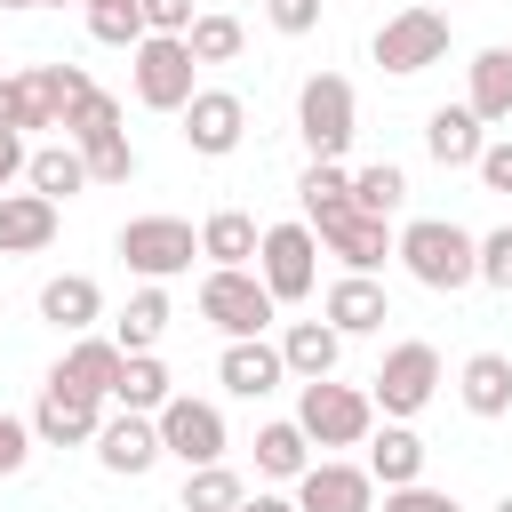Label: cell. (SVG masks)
<instances>
[{
    "label": "cell",
    "instance_id": "obj_26",
    "mask_svg": "<svg viewBox=\"0 0 512 512\" xmlns=\"http://www.w3.org/2000/svg\"><path fill=\"white\" fill-rule=\"evenodd\" d=\"M120 360H128V352H120L112 336H96V328H88V336H72V344H64V360H56L48 376H64V384H80V392H112Z\"/></svg>",
    "mask_w": 512,
    "mask_h": 512
},
{
    "label": "cell",
    "instance_id": "obj_10",
    "mask_svg": "<svg viewBox=\"0 0 512 512\" xmlns=\"http://www.w3.org/2000/svg\"><path fill=\"white\" fill-rule=\"evenodd\" d=\"M152 424H160V456H176L184 472H192V464H216V456L232 448L224 408H216V400H192V392H168V400L152 408Z\"/></svg>",
    "mask_w": 512,
    "mask_h": 512
},
{
    "label": "cell",
    "instance_id": "obj_18",
    "mask_svg": "<svg viewBox=\"0 0 512 512\" xmlns=\"http://www.w3.org/2000/svg\"><path fill=\"white\" fill-rule=\"evenodd\" d=\"M56 224H64V208L48 200V192H0V256H40L48 240H56Z\"/></svg>",
    "mask_w": 512,
    "mask_h": 512
},
{
    "label": "cell",
    "instance_id": "obj_44",
    "mask_svg": "<svg viewBox=\"0 0 512 512\" xmlns=\"http://www.w3.org/2000/svg\"><path fill=\"white\" fill-rule=\"evenodd\" d=\"M472 176H480L488 192H512V136H488L480 160H472Z\"/></svg>",
    "mask_w": 512,
    "mask_h": 512
},
{
    "label": "cell",
    "instance_id": "obj_51",
    "mask_svg": "<svg viewBox=\"0 0 512 512\" xmlns=\"http://www.w3.org/2000/svg\"><path fill=\"white\" fill-rule=\"evenodd\" d=\"M80 8H88V0H80Z\"/></svg>",
    "mask_w": 512,
    "mask_h": 512
},
{
    "label": "cell",
    "instance_id": "obj_16",
    "mask_svg": "<svg viewBox=\"0 0 512 512\" xmlns=\"http://www.w3.org/2000/svg\"><path fill=\"white\" fill-rule=\"evenodd\" d=\"M320 232V248L344 264V272H376L384 256H392V216H368V208H344V216H328V224H312Z\"/></svg>",
    "mask_w": 512,
    "mask_h": 512
},
{
    "label": "cell",
    "instance_id": "obj_36",
    "mask_svg": "<svg viewBox=\"0 0 512 512\" xmlns=\"http://www.w3.org/2000/svg\"><path fill=\"white\" fill-rule=\"evenodd\" d=\"M88 40L96 48H136L144 40V8L136 0H88Z\"/></svg>",
    "mask_w": 512,
    "mask_h": 512
},
{
    "label": "cell",
    "instance_id": "obj_24",
    "mask_svg": "<svg viewBox=\"0 0 512 512\" xmlns=\"http://www.w3.org/2000/svg\"><path fill=\"white\" fill-rule=\"evenodd\" d=\"M24 184H32V192H48L56 208H64L72 192H88V160H80V144H72V136H56V144H32V160H24Z\"/></svg>",
    "mask_w": 512,
    "mask_h": 512
},
{
    "label": "cell",
    "instance_id": "obj_11",
    "mask_svg": "<svg viewBox=\"0 0 512 512\" xmlns=\"http://www.w3.org/2000/svg\"><path fill=\"white\" fill-rule=\"evenodd\" d=\"M104 408H112L104 392H80V384L48 376L40 400H32V440H40V448H88L96 424H104Z\"/></svg>",
    "mask_w": 512,
    "mask_h": 512
},
{
    "label": "cell",
    "instance_id": "obj_8",
    "mask_svg": "<svg viewBox=\"0 0 512 512\" xmlns=\"http://www.w3.org/2000/svg\"><path fill=\"white\" fill-rule=\"evenodd\" d=\"M256 280L272 288V304H304L320 288V232L296 216V224H264L256 240Z\"/></svg>",
    "mask_w": 512,
    "mask_h": 512
},
{
    "label": "cell",
    "instance_id": "obj_47",
    "mask_svg": "<svg viewBox=\"0 0 512 512\" xmlns=\"http://www.w3.org/2000/svg\"><path fill=\"white\" fill-rule=\"evenodd\" d=\"M232 512H296V496H272V488H256V496H240Z\"/></svg>",
    "mask_w": 512,
    "mask_h": 512
},
{
    "label": "cell",
    "instance_id": "obj_28",
    "mask_svg": "<svg viewBox=\"0 0 512 512\" xmlns=\"http://www.w3.org/2000/svg\"><path fill=\"white\" fill-rule=\"evenodd\" d=\"M168 392H176V376H168V360H160V352H128L104 400H112V408H144V416H152V408H160Z\"/></svg>",
    "mask_w": 512,
    "mask_h": 512
},
{
    "label": "cell",
    "instance_id": "obj_19",
    "mask_svg": "<svg viewBox=\"0 0 512 512\" xmlns=\"http://www.w3.org/2000/svg\"><path fill=\"white\" fill-rule=\"evenodd\" d=\"M40 320L64 328V336H88L104 320V288L88 272H56V280H40Z\"/></svg>",
    "mask_w": 512,
    "mask_h": 512
},
{
    "label": "cell",
    "instance_id": "obj_50",
    "mask_svg": "<svg viewBox=\"0 0 512 512\" xmlns=\"http://www.w3.org/2000/svg\"><path fill=\"white\" fill-rule=\"evenodd\" d=\"M40 8H64V0H40Z\"/></svg>",
    "mask_w": 512,
    "mask_h": 512
},
{
    "label": "cell",
    "instance_id": "obj_13",
    "mask_svg": "<svg viewBox=\"0 0 512 512\" xmlns=\"http://www.w3.org/2000/svg\"><path fill=\"white\" fill-rule=\"evenodd\" d=\"M96 464L112 472V480H144L152 464H160V424L144 416V408H104V424H96Z\"/></svg>",
    "mask_w": 512,
    "mask_h": 512
},
{
    "label": "cell",
    "instance_id": "obj_46",
    "mask_svg": "<svg viewBox=\"0 0 512 512\" xmlns=\"http://www.w3.org/2000/svg\"><path fill=\"white\" fill-rule=\"evenodd\" d=\"M24 160H32V144H24V136H0V192L24 176Z\"/></svg>",
    "mask_w": 512,
    "mask_h": 512
},
{
    "label": "cell",
    "instance_id": "obj_14",
    "mask_svg": "<svg viewBox=\"0 0 512 512\" xmlns=\"http://www.w3.org/2000/svg\"><path fill=\"white\" fill-rule=\"evenodd\" d=\"M184 128V144L200 152V160H224V152H240V136H248V104L232 96V88H192V104L176 112Z\"/></svg>",
    "mask_w": 512,
    "mask_h": 512
},
{
    "label": "cell",
    "instance_id": "obj_7",
    "mask_svg": "<svg viewBox=\"0 0 512 512\" xmlns=\"http://www.w3.org/2000/svg\"><path fill=\"white\" fill-rule=\"evenodd\" d=\"M432 392H440V352H432L424 336L392 344V352L376 360V376H368V400H376V416H392V424L424 416V408H432Z\"/></svg>",
    "mask_w": 512,
    "mask_h": 512
},
{
    "label": "cell",
    "instance_id": "obj_21",
    "mask_svg": "<svg viewBox=\"0 0 512 512\" xmlns=\"http://www.w3.org/2000/svg\"><path fill=\"white\" fill-rule=\"evenodd\" d=\"M336 360H344V336H336L328 320H288V328H280V368H288L296 384L336 376Z\"/></svg>",
    "mask_w": 512,
    "mask_h": 512
},
{
    "label": "cell",
    "instance_id": "obj_42",
    "mask_svg": "<svg viewBox=\"0 0 512 512\" xmlns=\"http://www.w3.org/2000/svg\"><path fill=\"white\" fill-rule=\"evenodd\" d=\"M32 448H40V440H32V416H8V408H0V480H16V472L32 464Z\"/></svg>",
    "mask_w": 512,
    "mask_h": 512
},
{
    "label": "cell",
    "instance_id": "obj_39",
    "mask_svg": "<svg viewBox=\"0 0 512 512\" xmlns=\"http://www.w3.org/2000/svg\"><path fill=\"white\" fill-rule=\"evenodd\" d=\"M80 160H88V184H128L144 160H136V144H128V128L120 136H96V144H80Z\"/></svg>",
    "mask_w": 512,
    "mask_h": 512
},
{
    "label": "cell",
    "instance_id": "obj_45",
    "mask_svg": "<svg viewBox=\"0 0 512 512\" xmlns=\"http://www.w3.org/2000/svg\"><path fill=\"white\" fill-rule=\"evenodd\" d=\"M136 8H144V32H184V24L200 16L192 0H136Z\"/></svg>",
    "mask_w": 512,
    "mask_h": 512
},
{
    "label": "cell",
    "instance_id": "obj_20",
    "mask_svg": "<svg viewBox=\"0 0 512 512\" xmlns=\"http://www.w3.org/2000/svg\"><path fill=\"white\" fill-rule=\"evenodd\" d=\"M464 112H472L480 128L512 120V48H480V56L464 64Z\"/></svg>",
    "mask_w": 512,
    "mask_h": 512
},
{
    "label": "cell",
    "instance_id": "obj_30",
    "mask_svg": "<svg viewBox=\"0 0 512 512\" xmlns=\"http://www.w3.org/2000/svg\"><path fill=\"white\" fill-rule=\"evenodd\" d=\"M304 464H312V440H304V424H296V416L256 424V472H264V480H296Z\"/></svg>",
    "mask_w": 512,
    "mask_h": 512
},
{
    "label": "cell",
    "instance_id": "obj_35",
    "mask_svg": "<svg viewBox=\"0 0 512 512\" xmlns=\"http://www.w3.org/2000/svg\"><path fill=\"white\" fill-rule=\"evenodd\" d=\"M400 200H408V176H400L392 160L352 168V208H368V216H400Z\"/></svg>",
    "mask_w": 512,
    "mask_h": 512
},
{
    "label": "cell",
    "instance_id": "obj_23",
    "mask_svg": "<svg viewBox=\"0 0 512 512\" xmlns=\"http://www.w3.org/2000/svg\"><path fill=\"white\" fill-rule=\"evenodd\" d=\"M168 320H176V312H168V288H160V280H144V288L112 312V344H120V352H160Z\"/></svg>",
    "mask_w": 512,
    "mask_h": 512
},
{
    "label": "cell",
    "instance_id": "obj_43",
    "mask_svg": "<svg viewBox=\"0 0 512 512\" xmlns=\"http://www.w3.org/2000/svg\"><path fill=\"white\" fill-rule=\"evenodd\" d=\"M384 512H456V496L432 480H400V488H384Z\"/></svg>",
    "mask_w": 512,
    "mask_h": 512
},
{
    "label": "cell",
    "instance_id": "obj_2",
    "mask_svg": "<svg viewBox=\"0 0 512 512\" xmlns=\"http://www.w3.org/2000/svg\"><path fill=\"white\" fill-rule=\"evenodd\" d=\"M200 320L232 344V336H264V328L280 320V304H272V288L256 280V264H208V272H200Z\"/></svg>",
    "mask_w": 512,
    "mask_h": 512
},
{
    "label": "cell",
    "instance_id": "obj_4",
    "mask_svg": "<svg viewBox=\"0 0 512 512\" xmlns=\"http://www.w3.org/2000/svg\"><path fill=\"white\" fill-rule=\"evenodd\" d=\"M296 424H304V440H312V448H360V440L376 432V400H368L360 384L312 376V384L296 392Z\"/></svg>",
    "mask_w": 512,
    "mask_h": 512
},
{
    "label": "cell",
    "instance_id": "obj_15",
    "mask_svg": "<svg viewBox=\"0 0 512 512\" xmlns=\"http://www.w3.org/2000/svg\"><path fill=\"white\" fill-rule=\"evenodd\" d=\"M320 320H328L336 336H376V328L392 320V296H384L376 272H336L328 296H320Z\"/></svg>",
    "mask_w": 512,
    "mask_h": 512
},
{
    "label": "cell",
    "instance_id": "obj_37",
    "mask_svg": "<svg viewBox=\"0 0 512 512\" xmlns=\"http://www.w3.org/2000/svg\"><path fill=\"white\" fill-rule=\"evenodd\" d=\"M56 128H64L72 144H96V136H120V96H112V88H88V96H80V104H72V112H64Z\"/></svg>",
    "mask_w": 512,
    "mask_h": 512
},
{
    "label": "cell",
    "instance_id": "obj_1",
    "mask_svg": "<svg viewBox=\"0 0 512 512\" xmlns=\"http://www.w3.org/2000/svg\"><path fill=\"white\" fill-rule=\"evenodd\" d=\"M392 256H400L408 280L432 288V296H456V288L480 280V232H464L456 216H416V224H400V232H392Z\"/></svg>",
    "mask_w": 512,
    "mask_h": 512
},
{
    "label": "cell",
    "instance_id": "obj_33",
    "mask_svg": "<svg viewBox=\"0 0 512 512\" xmlns=\"http://www.w3.org/2000/svg\"><path fill=\"white\" fill-rule=\"evenodd\" d=\"M240 496H248V480H240V472L216 456V464H192V472H184V496H176V512H232Z\"/></svg>",
    "mask_w": 512,
    "mask_h": 512
},
{
    "label": "cell",
    "instance_id": "obj_22",
    "mask_svg": "<svg viewBox=\"0 0 512 512\" xmlns=\"http://www.w3.org/2000/svg\"><path fill=\"white\" fill-rule=\"evenodd\" d=\"M456 400H464L480 424L512 416V360H504V352H472V360L456 368Z\"/></svg>",
    "mask_w": 512,
    "mask_h": 512
},
{
    "label": "cell",
    "instance_id": "obj_49",
    "mask_svg": "<svg viewBox=\"0 0 512 512\" xmlns=\"http://www.w3.org/2000/svg\"><path fill=\"white\" fill-rule=\"evenodd\" d=\"M0 8H40V0H0Z\"/></svg>",
    "mask_w": 512,
    "mask_h": 512
},
{
    "label": "cell",
    "instance_id": "obj_9",
    "mask_svg": "<svg viewBox=\"0 0 512 512\" xmlns=\"http://www.w3.org/2000/svg\"><path fill=\"white\" fill-rule=\"evenodd\" d=\"M368 56H376L392 80H416V72H432V64L448 56V16H440V8H392V16L376 24Z\"/></svg>",
    "mask_w": 512,
    "mask_h": 512
},
{
    "label": "cell",
    "instance_id": "obj_32",
    "mask_svg": "<svg viewBox=\"0 0 512 512\" xmlns=\"http://www.w3.org/2000/svg\"><path fill=\"white\" fill-rule=\"evenodd\" d=\"M296 200H304V224L344 216V208H352V168H344V160H312L304 184H296Z\"/></svg>",
    "mask_w": 512,
    "mask_h": 512
},
{
    "label": "cell",
    "instance_id": "obj_6",
    "mask_svg": "<svg viewBox=\"0 0 512 512\" xmlns=\"http://www.w3.org/2000/svg\"><path fill=\"white\" fill-rule=\"evenodd\" d=\"M112 248H120V264H128L136 280H160V288H168V280H184V272H192L200 232H192L184 216H128Z\"/></svg>",
    "mask_w": 512,
    "mask_h": 512
},
{
    "label": "cell",
    "instance_id": "obj_38",
    "mask_svg": "<svg viewBox=\"0 0 512 512\" xmlns=\"http://www.w3.org/2000/svg\"><path fill=\"white\" fill-rule=\"evenodd\" d=\"M24 128H56V120H48V104L32 96L24 72H0V136H24Z\"/></svg>",
    "mask_w": 512,
    "mask_h": 512
},
{
    "label": "cell",
    "instance_id": "obj_29",
    "mask_svg": "<svg viewBox=\"0 0 512 512\" xmlns=\"http://www.w3.org/2000/svg\"><path fill=\"white\" fill-rule=\"evenodd\" d=\"M256 240H264V224H256L248 208H216V216L200 224V256H208V264H256Z\"/></svg>",
    "mask_w": 512,
    "mask_h": 512
},
{
    "label": "cell",
    "instance_id": "obj_48",
    "mask_svg": "<svg viewBox=\"0 0 512 512\" xmlns=\"http://www.w3.org/2000/svg\"><path fill=\"white\" fill-rule=\"evenodd\" d=\"M496 512H512V488H504V496H496Z\"/></svg>",
    "mask_w": 512,
    "mask_h": 512
},
{
    "label": "cell",
    "instance_id": "obj_27",
    "mask_svg": "<svg viewBox=\"0 0 512 512\" xmlns=\"http://www.w3.org/2000/svg\"><path fill=\"white\" fill-rule=\"evenodd\" d=\"M360 448H368V472H376V488H400V480H424V440H416L408 424H392V416H384V432H368Z\"/></svg>",
    "mask_w": 512,
    "mask_h": 512
},
{
    "label": "cell",
    "instance_id": "obj_25",
    "mask_svg": "<svg viewBox=\"0 0 512 512\" xmlns=\"http://www.w3.org/2000/svg\"><path fill=\"white\" fill-rule=\"evenodd\" d=\"M480 144H488V128H480L464 104H440V112L424 120V152H432L440 168H472V160H480Z\"/></svg>",
    "mask_w": 512,
    "mask_h": 512
},
{
    "label": "cell",
    "instance_id": "obj_12",
    "mask_svg": "<svg viewBox=\"0 0 512 512\" xmlns=\"http://www.w3.org/2000/svg\"><path fill=\"white\" fill-rule=\"evenodd\" d=\"M288 488H296V512H376V472L344 456H312Z\"/></svg>",
    "mask_w": 512,
    "mask_h": 512
},
{
    "label": "cell",
    "instance_id": "obj_5",
    "mask_svg": "<svg viewBox=\"0 0 512 512\" xmlns=\"http://www.w3.org/2000/svg\"><path fill=\"white\" fill-rule=\"evenodd\" d=\"M352 128H360L352 80H344V72H312V80L296 88V136H304V152H312V160H344Z\"/></svg>",
    "mask_w": 512,
    "mask_h": 512
},
{
    "label": "cell",
    "instance_id": "obj_31",
    "mask_svg": "<svg viewBox=\"0 0 512 512\" xmlns=\"http://www.w3.org/2000/svg\"><path fill=\"white\" fill-rule=\"evenodd\" d=\"M184 48H192V64H232V56L248 48V24H240L232 8H200V16L184 24Z\"/></svg>",
    "mask_w": 512,
    "mask_h": 512
},
{
    "label": "cell",
    "instance_id": "obj_17",
    "mask_svg": "<svg viewBox=\"0 0 512 512\" xmlns=\"http://www.w3.org/2000/svg\"><path fill=\"white\" fill-rule=\"evenodd\" d=\"M216 384H224L232 400H264V392H280V384H288L280 344H264V336H232L224 360H216Z\"/></svg>",
    "mask_w": 512,
    "mask_h": 512
},
{
    "label": "cell",
    "instance_id": "obj_40",
    "mask_svg": "<svg viewBox=\"0 0 512 512\" xmlns=\"http://www.w3.org/2000/svg\"><path fill=\"white\" fill-rule=\"evenodd\" d=\"M264 8V24L280 32V40H304V32H320V0H256Z\"/></svg>",
    "mask_w": 512,
    "mask_h": 512
},
{
    "label": "cell",
    "instance_id": "obj_3",
    "mask_svg": "<svg viewBox=\"0 0 512 512\" xmlns=\"http://www.w3.org/2000/svg\"><path fill=\"white\" fill-rule=\"evenodd\" d=\"M192 72H200V64H192L184 32H144V40L128 48V88H136L144 112H184L192 88H200Z\"/></svg>",
    "mask_w": 512,
    "mask_h": 512
},
{
    "label": "cell",
    "instance_id": "obj_41",
    "mask_svg": "<svg viewBox=\"0 0 512 512\" xmlns=\"http://www.w3.org/2000/svg\"><path fill=\"white\" fill-rule=\"evenodd\" d=\"M480 280H488L496 296H512V224L480 232Z\"/></svg>",
    "mask_w": 512,
    "mask_h": 512
},
{
    "label": "cell",
    "instance_id": "obj_34",
    "mask_svg": "<svg viewBox=\"0 0 512 512\" xmlns=\"http://www.w3.org/2000/svg\"><path fill=\"white\" fill-rule=\"evenodd\" d=\"M24 80H32V96L48 104V120H64V112H72V104H80V96L96 88V80H88L80 64H24Z\"/></svg>",
    "mask_w": 512,
    "mask_h": 512
}]
</instances>
